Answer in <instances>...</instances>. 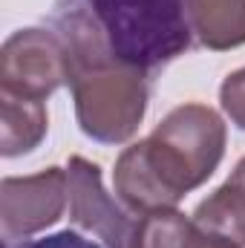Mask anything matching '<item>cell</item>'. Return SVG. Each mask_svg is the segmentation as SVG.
<instances>
[{
	"label": "cell",
	"mask_w": 245,
	"mask_h": 248,
	"mask_svg": "<svg viewBox=\"0 0 245 248\" xmlns=\"http://www.w3.org/2000/svg\"><path fill=\"white\" fill-rule=\"evenodd\" d=\"M225 153V122L205 104L170 110L156 130L119 156L113 182L130 211L176 208L187 190L208 182Z\"/></svg>",
	"instance_id": "6da1fadb"
},
{
	"label": "cell",
	"mask_w": 245,
	"mask_h": 248,
	"mask_svg": "<svg viewBox=\"0 0 245 248\" xmlns=\"http://www.w3.org/2000/svg\"><path fill=\"white\" fill-rule=\"evenodd\" d=\"M52 32L66 55L159 69L193 46L187 0H58Z\"/></svg>",
	"instance_id": "7a4b0ae2"
},
{
	"label": "cell",
	"mask_w": 245,
	"mask_h": 248,
	"mask_svg": "<svg viewBox=\"0 0 245 248\" xmlns=\"http://www.w3.org/2000/svg\"><path fill=\"white\" fill-rule=\"evenodd\" d=\"M69 61V90L75 98V116L81 130L101 141H127L147 110V78L144 69L107 58H78Z\"/></svg>",
	"instance_id": "3957f363"
},
{
	"label": "cell",
	"mask_w": 245,
	"mask_h": 248,
	"mask_svg": "<svg viewBox=\"0 0 245 248\" xmlns=\"http://www.w3.org/2000/svg\"><path fill=\"white\" fill-rule=\"evenodd\" d=\"M69 81L66 46L52 29H20L0 49V95L46 101Z\"/></svg>",
	"instance_id": "277c9868"
},
{
	"label": "cell",
	"mask_w": 245,
	"mask_h": 248,
	"mask_svg": "<svg viewBox=\"0 0 245 248\" xmlns=\"http://www.w3.org/2000/svg\"><path fill=\"white\" fill-rule=\"evenodd\" d=\"M69 179L61 168H46L32 176H9L0 182V217L6 240L38 234L55 225L66 211Z\"/></svg>",
	"instance_id": "5b68a950"
},
{
	"label": "cell",
	"mask_w": 245,
	"mask_h": 248,
	"mask_svg": "<svg viewBox=\"0 0 245 248\" xmlns=\"http://www.w3.org/2000/svg\"><path fill=\"white\" fill-rule=\"evenodd\" d=\"M66 179H69V219L98 234L110 248H130L136 222L104 190L101 168L81 156H72L66 165Z\"/></svg>",
	"instance_id": "8992f818"
},
{
	"label": "cell",
	"mask_w": 245,
	"mask_h": 248,
	"mask_svg": "<svg viewBox=\"0 0 245 248\" xmlns=\"http://www.w3.org/2000/svg\"><path fill=\"white\" fill-rule=\"evenodd\" d=\"M193 38L208 49H234L245 44V0H187Z\"/></svg>",
	"instance_id": "52a82bcc"
},
{
	"label": "cell",
	"mask_w": 245,
	"mask_h": 248,
	"mask_svg": "<svg viewBox=\"0 0 245 248\" xmlns=\"http://www.w3.org/2000/svg\"><path fill=\"white\" fill-rule=\"evenodd\" d=\"M193 222L211 234L245 246V156L228 176V182L216 187L205 202H199V208L193 211Z\"/></svg>",
	"instance_id": "ba28073f"
},
{
	"label": "cell",
	"mask_w": 245,
	"mask_h": 248,
	"mask_svg": "<svg viewBox=\"0 0 245 248\" xmlns=\"http://www.w3.org/2000/svg\"><path fill=\"white\" fill-rule=\"evenodd\" d=\"M44 136H46L44 101L0 95V153L6 159L35 150Z\"/></svg>",
	"instance_id": "9c48e42d"
},
{
	"label": "cell",
	"mask_w": 245,
	"mask_h": 248,
	"mask_svg": "<svg viewBox=\"0 0 245 248\" xmlns=\"http://www.w3.org/2000/svg\"><path fill=\"white\" fill-rule=\"evenodd\" d=\"M202 243L205 231L193 219H187L176 208H162L136 219L130 248H202Z\"/></svg>",
	"instance_id": "30bf717a"
},
{
	"label": "cell",
	"mask_w": 245,
	"mask_h": 248,
	"mask_svg": "<svg viewBox=\"0 0 245 248\" xmlns=\"http://www.w3.org/2000/svg\"><path fill=\"white\" fill-rule=\"evenodd\" d=\"M219 101L222 110L228 113V119L237 124L240 130H245V66L231 72L222 87H219Z\"/></svg>",
	"instance_id": "8fae6325"
},
{
	"label": "cell",
	"mask_w": 245,
	"mask_h": 248,
	"mask_svg": "<svg viewBox=\"0 0 245 248\" xmlns=\"http://www.w3.org/2000/svg\"><path fill=\"white\" fill-rule=\"evenodd\" d=\"M6 248H101L90 240H84L81 234L75 231H58V234H49L44 240H23V243H15V240H6Z\"/></svg>",
	"instance_id": "7c38bea8"
},
{
	"label": "cell",
	"mask_w": 245,
	"mask_h": 248,
	"mask_svg": "<svg viewBox=\"0 0 245 248\" xmlns=\"http://www.w3.org/2000/svg\"><path fill=\"white\" fill-rule=\"evenodd\" d=\"M205 231V228H202ZM202 248H243L240 243H234V240H228V237H219V234H211V231H205V243Z\"/></svg>",
	"instance_id": "4fadbf2b"
}]
</instances>
